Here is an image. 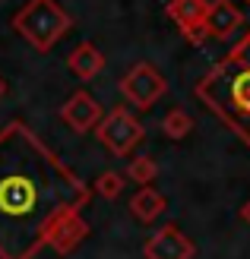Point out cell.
Returning <instances> with one entry per match:
<instances>
[{
  "label": "cell",
  "instance_id": "6da1fadb",
  "mask_svg": "<svg viewBox=\"0 0 250 259\" xmlns=\"http://www.w3.org/2000/svg\"><path fill=\"white\" fill-rule=\"evenodd\" d=\"M89 190L25 123L0 130V259H35Z\"/></svg>",
  "mask_w": 250,
  "mask_h": 259
},
{
  "label": "cell",
  "instance_id": "7a4b0ae2",
  "mask_svg": "<svg viewBox=\"0 0 250 259\" xmlns=\"http://www.w3.org/2000/svg\"><path fill=\"white\" fill-rule=\"evenodd\" d=\"M200 101H206L244 142H250V63L228 54L212 73L196 85Z\"/></svg>",
  "mask_w": 250,
  "mask_h": 259
},
{
  "label": "cell",
  "instance_id": "3957f363",
  "mask_svg": "<svg viewBox=\"0 0 250 259\" xmlns=\"http://www.w3.org/2000/svg\"><path fill=\"white\" fill-rule=\"evenodd\" d=\"M13 25H16V32H22L35 48L45 51L67 32L70 19H67V13H63L54 0H32V4L13 19Z\"/></svg>",
  "mask_w": 250,
  "mask_h": 259
},
{
  "label": "cell",
  "instance_id": "277c9868",
  "mask_svg": "<svg viewBox=\"0 0 250 259\" xmlns=\"http://www.w3.org/2000/svg\"><path fill=\"white\" fill-rule=\"evenodd\" d=\"M98 136H101V142L108 146L114 155H127L130 149L139 142V136H142V126L130 117V114L124 111V108H114L108 117L101 120V130H98Z\"/></svg>",
  "mask_w": 250,
  "mask_h": 259
},
{
  "label": "cell",
  "instance_id": "5b68a950",
  "mask_svg": "<svg viewBox=\"0 0 250 259\" xmlns=\"http://www.w3.org/2000/svg\"><path fill=\"white\" fill-rule=\"evenodd\" d=\"M124 92L133 98V105L146 108V105H152V101L165 92V79L159 76V70L149 67V63H139V67L124 79Z\"/></svg>",
  "mask_w": 250,
  "mask_h": 259
},
{
  "label": "cell",
  "instance_id": "8992f818",
  "mask_svg": "<svg viewBox=\"0 0 250 259\" xmlns=\"http://www.w3.org/2000/svg\"><path fill=\"white\" fill-rule=\"evenodd\" d=\"M171 16L174 22L187 32L193 41H200V32H206V16H209V7L206 0H171Z\"/></svg>",
  "mask_w": 250,
  "mask_h": 259
},
{
  "label": "cell",
  "instance_id": "52a82bcc",
  "mask_svg": "<svg viewBox=\"0 0 250 259\" xmlns=\"http://www.w3.org/2000/svg\"><path fill=\"white\" fill-rule=\"evenodd\" d=\"M190 253H193V247L177 228H162L155 234V240H149V247H146L149 259H187Z\"/></svg>",
  "mask_w": 250,
  "mask_h": 259
},
{
  "label": "cell",
  "instance_id": "ba28073f",
  "mask_svg": "<svg viewBox=\"0 0 250 259\" xmlns=\"http://www.w3.org/2000/svg\"><path fill=\"white\" fill-rule=\"evenodd\" d=\"M238 25H241V13H238L234 4H228V0H216V4L209 7V16H206V32L209 35L228 38Z\"/></svg>",
  "mask_w": 250,
  "mask_h": 259
},
{
  "label": "cell",
  "instance_id": "9c48e42d",
  "mask_svg": "<svg viewBox=\"0 0 250 259\" xmlns=\"http://www.w3.org/2000/svg\"><path fill=\"white\" fill-rule=\"evenodd\" d=\"M60 114H63V120H67L70 126H76V130H89L92 123L101 117L98 105H95V101H92L86 92H76V98L70 101V105H63Z\"/></svg>",
  "mask_w": 250,
  "mask_h": 259
},
{
  "label": "cell",
  "instance_id": "30bf717a",
  "mask_svg": "<svg viewBox=\"0 0 250 259\" xmlns=\"http://www.w3.org/2000/svg\"><path fill=\"white\" fill-rule=\"evenodd\" d=\"M98 67H101V57H98V51L92 48V45H83V48H76L73 54H70V70L80 76V79L95 76Z\"/></svg>",
  "mask_w": 250,
  "mask_h": 259
},
{
  "label": "cell",
  "instance_id": "8fae6325",
  "mask_svg": "<svg viewBox=\"0 0 250 259\" xmlns=\"http://www.w3.org/2000/svg\"><path fill=\"white\" fill-rule=\"evenodd\" d=\"M162 209H165V199L159 196V193H152V190H142L133 199V215L139 218V222H149V218L159 215Z\"/></svg>",
  "mask_w": 250,
  "mask_h": 259
},
{
  "label": "cell",
  "instance_id": "7c38bea8",
  "mask_svg": "<svg viewBox=\"0 0 250 259\" xmlns=\"http://www.w3.org/2000/svg\"><path fill=\"white\" fill-rule=\"evenodd\" d=\"M187 126H190L187 114H181V111H171V114H168V133H171V136L187 133Z\"/></svg>",
  "mask_w": 250,
  "mask_h": 259
},
{
  "label": "cell",
  "instance_id": "4fadbf2b",
  "mask_svg": "<svg viewBox=\"0 0 250 259\" xmlns=\"http://www.w3.org/2000/svg\"><path fill=\"white\" fill-rule=\"evenodd\" d=\"M98 190L104 193V196H117L121 193V177H114V174H104L98 180Z\"/></svg>",
  "mask_w": 250,
  "mask_h": 259
},
{
  "label": "cell",
  "instance_id": "5bb4252c",
  "mask_svg": "<svg viewBox=\"0 0 250 259\" xmlns=\"http://www.w3.org/2000/svg\"><path fill=\"white\" fill-rule=\"evenodd\" d=\"M155 174V164L149 161V158H139L136 164H133V171H130V177H136V180H149Z\"/></svg>",
  "mask_w": 250,
  "mask_h": 259
},
{
  "label": "cell",
  "instance_id": "9a60e30c",
  "mask_svg": "<svg viewBox=\"0 0 250 259\" xmlns=\"http://www.w3.org/2000/svg\"><path fill=\"white\" fill-rule=\"evenodd\" d=\"M231 54H238L241 60H247V63H250V32L244 35V41H238V48H234Z\"/></svg>",
  "mask_w": 250,
  "mask_h": 259
},
{
  "label": "cell",
  "instance_id": "2e32d148",
  "mask_svg": "<svg viewBox=\"0 0 250 259\" xmlns=\"http://www.w3.org/2000/svg\"><path fill=\"white\" fill-rule=\"evenodd\" d=\"M244 218H247V222H250V202L244 205Z\"/></svg>",
  "mask_w": 250,
  "mask_h": 259
},
{
  "label": "cell",
  "instance_id": "e0dca14e",
  "mask_svg": "<svg viewBox=\"0 0 250 259\" xmlns=\"http://www.w3.org/2000/svg\"><path fill=\"white\" fill-rule=\"evenodd\" d=\"M0 95H4V82H0Z\"/></svg>",
  "mask_w": 250,
  "mask_h": 259
},
{
  "label": "cell",
  "instance_id": "ac0fdd59",
  "mask_svg": "<svg viewBox=\"0 0 250 259\" xmlns=\"http://www.w3.org/2000/svg\"><path fill=\"white\" fill-rule=\"evenodd\" d=\"M247 4H250V0H247Z\"/></svg>",
  "mask_w": 250,
  "mask_h": 259
}]
</instances>
